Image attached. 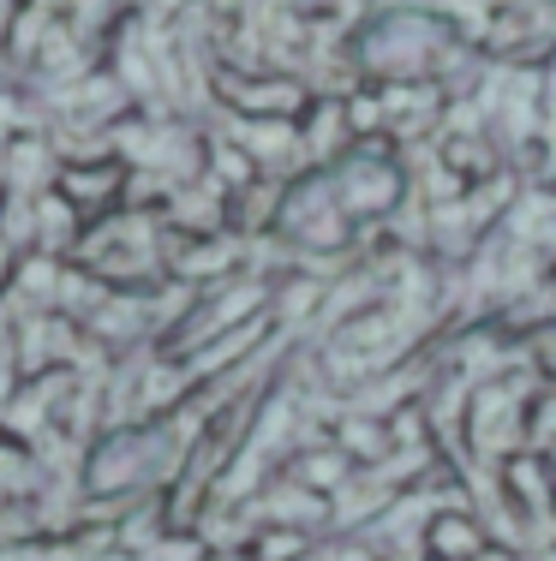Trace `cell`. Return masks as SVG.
Returning <instances> with one entry per match:
<instances>
[{
    "label": "cell",
    "instance_id": "1",
    "mask_svg": "<svg viewBox=\"0 0 556 561\" xmlns=\"http://www.w3.org/2000/svg\"><path fill=\"white\" fill-rule=\"evenodd\" d=\"M431 55H436V24L413 19V12H395V19L365 31V66H377V72H419Z\"/></svg>",
    "mask_w": 556,
    "mask_h": 561
}]
</instances>
